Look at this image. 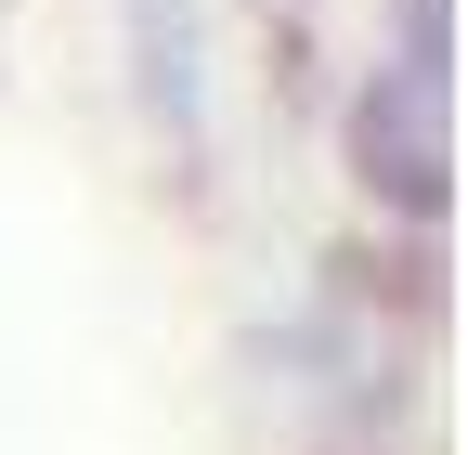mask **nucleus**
<instances>
[{
    "label": "nucleus",
    "instance_id": "obj_1",
    "mask_svg": "<svg viewBox=\"0 0 468 455\" xmlns=\"http://www.w3.org/2000/svg\"><path fill=\"white\" fill-rule=\"evenodd\" d=\"M338 183L390 235H442L455 221V79L365 52L338 91Z\"/></svg>",
    "mask_w": 468,
    "mask_h": 455
},
{
    "label": "nucleus",
    "instance_id": "obj_2",
    "mask_svg": "<svg viewBox=\"0 0 468 455\" xmlns=\"http://www.w3.org/2000/svg\"><path fill=\"white\" fill-rule=\"evenodd\" d=\"M117 79H131V118L156 131V156L208 169V0H117Z\"/></svg>",
    "mask_w": 468,
    "mask_h": 455
},
{
    "label": "nucleus",
    "instance_id": "obj_3",
    "mask_svg": "<svg viewBox=\"0 0 468 455\" xmlns=\"http://www.w3.org/2000/svg\"><path fill=\"white\" fill-rule=\"evenodd\" d=\"M378 52H390V66L455 79V0H378Z\"/></svg>",
    "mask_w": 468,
    "mask_h": 455
},
{
    "label": "nucleus",
    "instance_id": "obj_4",
    "mask_svg": "<svg viewBox=\"0 0 468 455\" xmlns=\"http://www.w3.org/2000/svg\"><path fill=\"white\" fill-rule=\"evenodd\" d=\"M261 14H313V0H261Z\"/></svg>",
    "mask_w": 468,
    "mask_h": 455
}]
</instances>
